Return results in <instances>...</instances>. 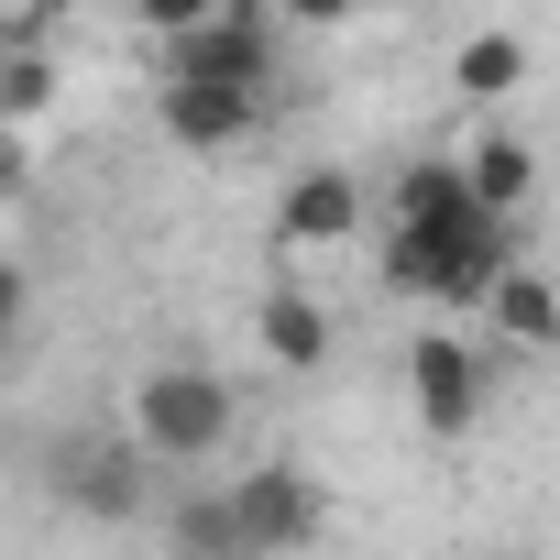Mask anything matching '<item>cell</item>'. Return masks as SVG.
<instances>
[{
    "mask_svg": "<svg viewBox=\"0 0 560 560\" xmlns=\"http://www.w3.org/2000/svg\"><path fill=\"white\" fill-rule=\"evenodd\" d=\"M121 429H132L165 472H198V462H220V451H231L242 396H231L209 363H143V374H132V396H121Z\"/></svg>",
    "mask_w": 560,
    "mask_h": 560,
    "instance_id": "1",
    "label": "cell"
},
{
    "mask_svg": "<svg viewBox=\"0 0 560 560\" xmlns=\"http://www.w3.org/2000/svg\"><path fill=\"white\" fill-rule=\"evenodd\" d=\"M505 264H516V209H494L472 231H385V275H396L407 298H429L440 319L483 308L505 287Z\"/></svg>",
    "mask_w": 560,
    "mask_h": 560,
    "instance_id": "2",
    "label": "cell"
},
{
    "mask_svg": "<svg viewBox=\"0 0 560 560\" xmlns=\"http://www.w3.org/2000/svg\"><path fill=\"white\" fill-rule=\"evenodd\" d=\"M154 451L121 429V440H56V472H45V494L56 505H78V516H100V527H132L143 505H154Z\"/></svg>",
    "mask_w": 560,
    "mask_h": 560,
    "instance_id": "3",
    "label": "cell"
},
{
    "mask_svg": "<svg viewBox=\"0 0 560 560\" xmlns=\"http://www.w3.org/2000/svg\"><path fill=\"white\" fill-rule=\"evenodd\" d=\"M275 34H287V12H264V0H220L209 23L165 34V67H176V78H242V89H275Z\"/></svg>",
    "mask_w": 560,
    "mask_h": 560,
    "instance_id": "4",
    "label": "cell"
},
{
    "mask_svg": "<svg viewBox=\"0 0 560 560\" xmlns=\"http://www.w3.org/2000/svg\"><path fill=\"white\" fill-rule=\"evenodd\" d=\"M264 100H275V89H242V78H176V67H165L154 121H165L176 154H242V143L264 132Z\"/></svg>",
    "mask_w": 560,
    "mask_h": 560,
    "instance_id": "5",
    "label": "cell"
},
{
    "mask_svg": "<svg viewBox=\"0 0 560 560\" xmlns=\"http://www.w3.org/2000/svg\"><path fill=\"white\" fill-rule=\"evenodd\" d=\"M407 407H418L429 440H462V429L483 418V352H472L462 330H418V341H407Z\"/></svg>",
    "mask_w": 560,
    "mask_h": 560,
    "instance_id": "6",
    "label": "cell"
},
{
    "mask_svg": "<svg viewBox=\"0 0 560 560\" xmlns=\"http://www.w3.org/2000/svg\"><path fill=\"white\" fill-rule=\"evenodd\" d=\"M231 505H242V538H253V560H275V549H308V538L330 527V494H319L298 462L231 472Z\"/></svg>",
    "mask_w": 560,
    "mask_h": 560,
    "instance_id": "7",
    "label": "cell"
},
{
    "mask_svg": "<svg viewBox=\"0 0 560 560\" xmlns=\"http://www.w3.org/2000/svg\"><path fill=\"white\" fill-rule=\"evenodd\" d=\"M494 220V198L472 187V154H407L385 187V231H472Z\"/></svg>",
    "mask_w": 560,
    "mask_h": 560,
    "instance_id": "8",
    "label": "cell"
},
{
    "mask_svg": "<svg viewBox=\"0 0 560 560\" xmlns=\"http://www.w3.org/2000/svg\"><path fill=\"white\" fill-rule=\"evenodd\" d=\"M363 231V187H352V165H308V176H287V198H275V242L287 253H341Z\"/></svg>",
    "mask_w": 560,
    "mask_h": 560,
    "instance_id": "9",
    "label": "cell"
},
{
    "mask_svg": "<svg viewBox=\"0 0 560 560\" xmlns=\"http://www.w3.org/2000/svg\"><path fill=\"white\" fill-rule=\"evenodd\" d=\"M253 341H264V363H275V374H319V363H330V308H319V298H298V287H264Z\"/></svg>",
    "mask_w": 560,
    "mask_h": 560,
    "instance_id": "10",
    "label": "cell"
},
{
    "mask_svg": "<svg viewBox=\"0 0 560 560\" xmlns=\"http://www.w3.org/2000/svg\"><path fill=\"white\" fill-rule=\"evenodd\" d=\"M483 319H494L516 352H560V287H549V275H527V264H505V287L483 298Z\"/></svg>",
    "mask_w": 560,
    "mask_h": 560,
    "instance_id": "11",
    "label": "cell"
},
{
    "mask_svg": "<svg viewBox=\"0 0 560 560\" xmlns=\"http://www.w3.org/2000/svg\"><path fill=\"white\" fill-rule=\"evenodd\" d=\"M165 538H176L187 560H253V538H242V505H231V483H209V494H176V505H165Z\"/></svg>",
    "mask_w": 560,
    "mask_h": 560,
    "instance_id": "12",
    "label": "cell"
},
{
    "mask_svg": "<svg viewBox=\"0 0 560 560\" xmlns=\"http://www.w3.org/2000/svg\"><path fill=\"white\" fill-rule=\"evenodd\" d=\"M451 89H462L472 110L516 100V89H527V34H462V56H451Z\"/></svg>",
    "mask_w": 560,
    "mask_h": 560,
    "instance_id": "13",
    "label": "cell"
},
{
    "mask_svg": "<svg viewBox=\"0 0 560 560\" xmlns=\"http://www.w3.org/2000/svg\"><path fill=\"white\" fill-rule=\"evenodd\" d=\"M472 187L527 220V198H538V143H527V132H483V143H472Z\"/></svg>",
    "mask_w": 560,
    "mask_h": 560,
    "instance_id": "14",
    "label": "cell"
},
{
    "mask_svg": "<svg viewBox=\"0 0 560 560\" xmlns=\"http://www.w3.org/2000/svg\"><path fill=\"white\" fill-rule=\"evenodd\" d=\"M56 110V56H45V34H12L0 45V121H45Z\"/></svg>",
    "mask_w": 560,
    "mask_h": 560,
    "instance_id": "15",
    "label": "cell"
},
{
    "mask_svg": "<svg viewBox=\"0 0 560 560\" xmlns=\"http://www.w3.org/2000/svg\"><path fill=\"white\" fill-rule=\"evenodd\" d=\"M287 12V34H341L352 12H374V0H275Z\"/></svg>",
    "mask_w": 560,
    "mask_h": 560,
    "instance_id": "16",
    "label": "cell"
},
{
    "mask_svg": "<svg viewBox=\"0 0 560 560\" xmlns=\"http://www.w3.org/2000/svg\"><path fill=\"white\" fill-rule=\"evenodd\" d=\"M209 12H220V0H132L143 34H187V23H209Z\"/></svg>",
    "mask_w": 560,
    "mask_h": 560,
    "instance_id": "17",
    "label": "cell"
},
{
    "mask_svg": "<svg viewBox=\"0 0 560 560\" xmlns=\"http://www.w3.org/2000/svg\"><path fill=\"white\" fill-rule=\"evenodd\" d=\"M374 12H418V0H374Z\"/></svg>",
    "mask_w": 560,
    "mask_h": 560,
    "instance_id": "18",
    "label": "cell"
},
{
    "mask_svg": "<svg viewBox=\"0 0 560 560\" xmlns=\"http://www.w3.org/2000/svg\"><path fill=\"white\" fill-rule=\"evenodd\" d=\"M121 12H132V0H121Z\"/></svg>",
    "mask_w": 560,
    "mask_h": 560,
    "instance_id": "19",
    "label": "cell"
}]
</instances>
